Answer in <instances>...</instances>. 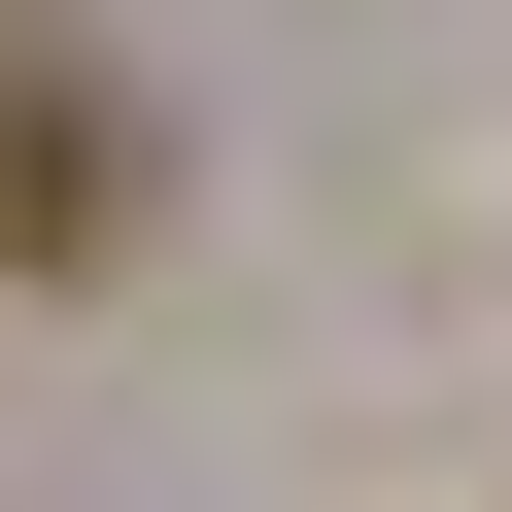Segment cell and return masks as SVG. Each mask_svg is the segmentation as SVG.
Segmentation results:
<instances>
[{
	"label": "cell",
	"mask_w": 512,
	"mask_h": 512,
	"mask_svg": "<svg viewBox=\"0 0 512 512\" xmlns=\"http://www.w3.org/2000/svg\"><path fill=\"white\" fill-rule=\"evenodd\" d=\"M103 239H137V103L69 35H0V274H103Z\"/></svg>",
	"instance_id": "6da1fadb"
}]
</instances>
